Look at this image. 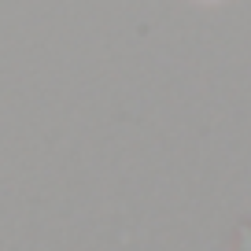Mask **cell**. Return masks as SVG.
Instances as JSON below:
<instances>
[{"label":"cell","mask_w":251,"mask_h":251,"mask_svg":"<svg viewBox=\"0 0 251 251\" xmlns=\"http://www.w3.org/2000/svg\"><path fill=\"white\" fill-rule=\"evenodd\" d=\"M236 251H251V226L240 229V240H236Z\"/></svg>","instance_id":"6da1fadb"}]
</instances>
